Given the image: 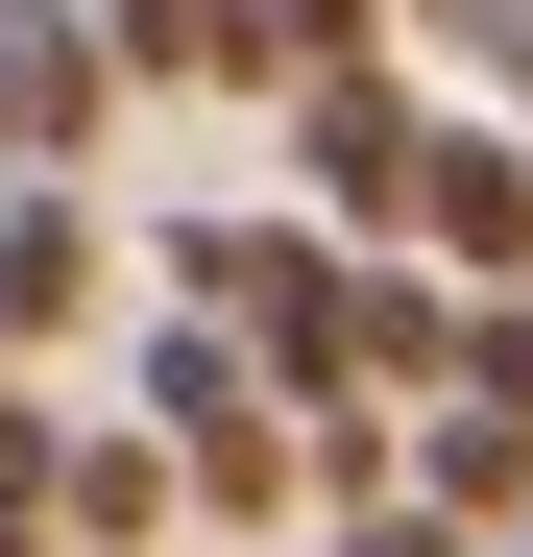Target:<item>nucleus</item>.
<instances>
[{
  "label": "nucleus",
  "instance_id": "obj_10",
  "mask_svg": "<svg viewBox=\"0 0 533 557\" xmlns=\"http://www.w3.org/2000/svg\"><path fill=\"white\" fill-rule=\"evenodd\" d=\"M436 412H533V292H461V388Z\"/></svg>",
  "mask_w": 533,
  "mask_h": 557
},
{
  "label": "nucleus",
  "instance_id": "obj_2",
  "mask_svg": "<svg viewBox=\"0 0 533 557\" xmlns=\"http://www.w3.org/2000/svg\"><path fill=\"white\" fill-rule=\"evenodd\" d=\"M436 122H461V98H412V73H315V98H292V195H315L339 243H412Z\"/></svg>",
  "mask_w": 533,
  "mask_h": 557
},
{
  "label": "nucleus",
  "instance_id": "obj_9",
  "mask_svg": "<svg viewBox=\"0 0 533 557\" xmlns=\"http://www.w3.org/2000/svg\"><path fill=\"white\" fill-rule=\"evenodd\" d=\"M0 509L73 533V412H49V363H0Z\"/></svg>",
  "mask_w": 533,
  "mask_h": 557
},
{
  "label": "nucleus",
  "instance_id": "obj_3",
  "mask_svg": "<svg viewBox=\"0 0 533 557\" xmlns=\"http://www.w3.org/2000/svg\"><path fill=\"white\" fill-rule=\"evenodd\" d=\"M388 267H436V292H533V122H436Z\"/></svg>",
  "mask_w": 533,
  "mask_h": 557
},
{
  "label": "nucleus",
  "instance_id": "obj_11",
  "mask_svg": "<svg viewBox=\"0 0 533 557\" xmlns=\"http://www.w3.org/2000/svg\"><path fill=\"white\" fill-rule=\"evenodd\" d=\"M388 25H436V49H485V25H509V0H388Z\"/></svg>",
  "mask_w": 533,
  "mask_h": 557
},
{
  "label": "nucleus",
  "instance_id": "obj_4",
  "mask_svg": "<svg viewBox=\"0 0 533 557\" xmlns=\"http://www.w3.org/2000/svg\"><path fill=\"white\" fill-rule=\"evenodd\" d=\"M122 73H98V0H0V195H49V170H98Z\"/></svg>",
  "mask_w": 533,
  "mask_h": 557
},
{
  "label": "nucleus",
  "instance_id": "obj_8",
  "mask_svg": "<svg viewBox=\"0 0 533 557\" xmlns=\"http://www.w3.org/2000/svg\"><path fill=\"white\" fill-rule=\"evenodd\" d=\"M170 509H195V460H170V436H73V533H98V557H146Z\"/></svg>",
  "mask_w": 533,
  "mask_h": 557
},
{
  "label": "nucleus",
  "instance_id": "obj_7",
  "mask_svg": "<svg viewBox=\"0 0 533 557\" xmlns=\"http://www.w3.org/2000/svg\"><path fill=\"white\" fill-rule=\"evenodd\" d=\"M315 73H388V0H243V98H315Z\"/></svg>",
  "mask_w": 533,
  "mask_h": 557
},
{
  "label": "nucleus",
  "instance_id": "obj_5",
  "mask_svg": "<svg viewBox=\"0 0 533 557\" xmlns=\"http://www.w3.org/2000/svg\"><path fill=\"white\" fill-rule=\"evenodd\" d=\"M122 292V219H98V170H49V195H0V363H73Z\"/></svg>",
  "mask_w": 533,
  "mask_h": 557
},
{
  "label": "nucleus",
  "instance_id": "obj_6",
  "mask_svg": "<svg viewBox=\"0 0 533 557\" xmlns=\"http://www.w3.org/2000/svg\"><path fill=\"white\" fill-rule=\"evenodd\" d=\"M98 73L122 98H243V0H98Z\"/></svg>",
  "mask_w": 533,
  "mask_h": 557
},
{
  "label": "nucleus",
  "instance_id": "obj_1",
  "mask_svg": "<svg viewBox=\"0 0 533 557\" xmlns=\"http://www.w3.org/2000/svg\"><path fill=\"white\" fill-rule=\"evenodd\" d=\"M146 436L195 460V509H219L243 557L292 533V509H315V412H292V388L243 363V315H170V339H146Z\"/></svg>",
  "mask_w": 533,
  "mask_h": 557
}]
</instances>
